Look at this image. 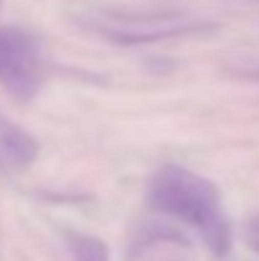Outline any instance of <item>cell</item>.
<instances>
[{"instance_id":"obj_2","label":"cell","mask_w":259,"mask_h":261,"mask_svg":"<svg viewBox=\"0 0 259 261\" xmlns=\"http://www.w3.org/2000/svg\"><path fill=\"white\" fill-rule=\"evenodd\" d=\"M49 61L41 41L18 25H0V87L18 101H31L46 84Z\"/></svg>"},{"instance_id":"obj_3","label":"cell","mask_w":259,"mask_h":261,"mask_svg":"<svg viewBox=\"0 0 259 261\" xmlns=\"http://www.w3.org/2000/svg\"><path fill=\"white\" fill-rule=\"evenodd\" d=\"M216 28L214 23L196 20L178 13H148V15H109L94 23V31H99L104 38L122 43V46H140V43H155L175 36L188 33H203Z\"/></svg>"},{"instance_id":"obj_9","label":"cell","mask_w":259,"mask_h":261,"mask_svg":"<svg viewBox=\"0 0 259 261\" xmlns=\"http://www.w3.org/2000/svg\"><path fill=\"white\" fill-rule=\"evenodd\" d=\"M257 76H259V71H257Z\"/></svg>"},{"instance_id":"obj_4","label":"cell","mask_w":259,"mask_h":261,"mask_svg":"<svg viewBox=\"0 0 259 261\" xmlns=\"http://www.w3.org/2000/svg\"><path fill=\"white\" fill-rule=\"evenodd\" d=\"M130 261H196L193 246L183 233L150 223L130 244Z\"/></svg>"},{"instance_id":"obj_6","label":"cell","mask_w":259,"mask_h":261,"mask_svg":"<svg viewBox=\"0 0 259 261\" xmlns=\"http://www.w3.org/2000/svg\"><path fill=\"white\" fill-rule=\"evenodd\" d=\"M66 246L74 261H112L107 244L89 233H66Z\"/></svg>"},{"instance_id":"obj_1","label":"cell","mask_w":259,"mask_h":261,"mask_svg":"<svg viewBox=\"0 0 259 261\" xmlns=\"http://www.w3.org/2000/svg\"><path fill=\"white\" fill-rule=\"evenodd\" d=\"M148 205L160 216L188 223L214 256L231 251L234 231L221 203V190L208 177L180 165H166L148 182Z\"/></svg>"},{"instance_id":"obj_7","label":"cell","mask_w":259,"mask_h":261,"mask_svg":"<svg viewBox=\"0 0 259 261\" xmlns=\"http://www.w3.org/2000/svg\"><path fill=\"white\" fill-rule=\"evenodd\" d=\"M244 241L252 251L259 254V213H254L247 223H244Z\"/></svg>"},{"instance_id":"obj_8","label":"cell","mask_w":259,"mask_h":261,"mask_svg":"<svg viewBox=\"0 0 259 261\" xmlns=\"http://www.w3.org/2000/svg\"><path fill=\"white\" fill-rule=\"evenodd\" d=\"M254 3H259V0H254Z\"/></svg>"},{"instance_id":"obj_5","label":"cell","mask_w":259,"mask_h":261,"mask_svg":"<svg viewBox=\"0 0 259 261\" xmlns=\"http://www.w3.org/2000/svg\"><path fill=\"white\" fill-rule=\"evenodd\" d=\"M38 158L36 137L0 112V177H13L28 170Z\"/></svg>"}]
</instances>
